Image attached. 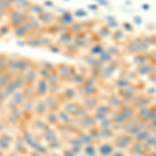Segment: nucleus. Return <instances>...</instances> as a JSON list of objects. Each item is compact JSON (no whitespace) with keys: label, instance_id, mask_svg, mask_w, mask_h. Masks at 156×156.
Listing matches in <instances>:
<instances>
[{"label":"nucleus","instance_id":"nucleus-1","mask_svg":"<svg viewBox=\"0 0 156 156\" xmlns=\"http://www.w3.org/2000/svg\"><path fill=\"white\" fill-rule=\"evenodd\" d=\"M135 19H137V20H135V22H137V24H140V23H142V21H140V17H135Z\"/></svg>","mask_w":156,"mask_h":156}]
</instances>
